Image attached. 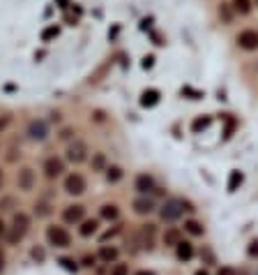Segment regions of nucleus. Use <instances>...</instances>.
<instances>
[{
  "mask_svg": "<svg viewBox=\"0 0 258 275\" xmlns=\"http://www.w3.org/2000/svg\"><path fill=\"white\" fill-rule=\"evenodd\" d=\"M111 275H129V269H127V264H115L111 269Z\"/></svg>",
  "mask_w": 258,
  "mask_h": 275,
  "instance_id": "25",
  "label": "nucleus"
},
{
  "mask_svg": "<svg viewBox=\"0 0 258 275\" xmlns=\"http://www.w3.org/2000/svg\"><path fill=\"white\" fill-rule=\"evenodd\" d=\"M97 220H83L81 222V227H79V234L83 236V238H90L93 234H97Z\"/></svg>",
  "mask_w": 258,
  "mask_h": 275,
  "instance_id": "15",
  "label": "nucleus"
},
{
  "mask_svg": "<svg viewBox=\"0 0 258 275\" xmlns=\"http://www.w3.org/2000/svg\"><path fill=\"white\" fill-rule=\"evenodd\" d=\"M60 264H62V266H65L67 271H74V273H76V271H79V266H76V262H72V259H60Z\"/></svg>",
  "mask_w": 258,
  "mask_h": 275,
  "instance_id": "26",
  "label": "nucleus"
},
{
  "mask_svg": "<svg viewBox=\"0 0 258 275\" xmlns=\"http://www.w3.org/2000/svg\"><path fill=\"white\" fill-rule=\"evenodd\" d=\"M62 171H65V164H62V160H58V157H49V160L44 162V174H47V178H58Z\"/></svg>",
  "mask_w": 258,
  "mask_h": 275,
  "instance_id": "9",
  "label": "nucleus"
},
{
  "mask_svg": "<svg viewBox=\"0 0 258 275\" xmlns=\"http://www.w3.org/2000/svg\"><path fill=\"white\" fill-rule=\"evenodd\" d=\"M185 231L192 236H203V224L196 220H189V222H185Z\"/></svg>",
  "mask_w": 258,
  "mask_h": 275,
  "instance_id": "19",
  "label": "nucleus"
},
{
  "mask_svg": "<svg viewBox=\"0 0 258 275\" xmlns=\"http://www.w3.org/2000/svg\"><path fill=\"white\" fill-rule=\"evenodd\" d=\"M9 121H12L9 116H5V118H0V130H5L7 125H9Z\"/></svg>",
  "mask_w": 258,
  "mask_h": 275,
  "instance_id": "31",
  "label": "nucleus"
},
{
  "mask_svg": "<svg viewBox=\"0 0 258 275\" xmlns=\"http://www.w3.org/2000/svg\"><path fill=\"white\" fill-rule=\"evenodd\" d=\"M102 217H104V220H115V217H118V206H115V204L102 206Z\"/></svg>",
  "mask_w": 258,
  "mask_h": 275,
  "instance_id": "20",
  "label": "nucleus"
},
{
  "mask_svg": "<svg viewBox=\"0 0 258 275\" xmlns=\"http://www.w3.org/2000/svg\"><path fill=\"white\" fill-rule=\"evenodd\" d=\"M175 255H178L180 262H189V259L194 257V245L192 243H187V241H182L178 248H175Z\"/></svg>",
  "mask_w": 258,
  "mask_h": 275,
  "instance_id": "13",
  "label": "nucleus"
},
{
  "mask_svg": "<svg viewBox=\"0 0 258 275\" xmlns=\"http://www.w3.org/2000/svg\"><path fill=\"white\" fill-rule=\"evenodd\" d=\"M256 5H258V0H256Z\"/></svg>",
  "mask_w": 258,
  "mask_h": 275,
  "instance_id": "37",
  "label": "nucleus"
},
{
  "mask_svg": "<svg viewBox=\"0 0 258 275\" xmlns=\"http://www.w3.org/2000/svg\"><path fill=\"white\" fill-rule=\"evenodd\" d=\"M238 44L245 51H256L258 49V30H242L238 35Z\"/></svg>",
  "mask_w": 258,
  "mask_h": 275,
  "instance_id": "6",
  "label": "nucleus"
},
{
  "mask_svg": "<svg viewBox=\"0 0 258 275\" xmlns=\"http://www.w3.org/2000/svg\"><path fill=\"white\" fill-rule=\"evenodd\" d=\"M49 135V125L44 121H33L30 125H28V137L35 141H44Z\"/></svg>",
  "mask_w": 258,
  "mask_h": 275,
  "instance_id": "8",
  "label": "nucleus"
},
{
  "mask_svg": "<svg viewBox=\"0 0 258 275\" xmlns=\"http://www.w3.org/2000/svg\"><path fill=\"white\" fill-rule=\"evenodd\" d=\"M136 275H155V273H153V271H139Z\"/></svg>",
  "mask_w": 258,
  "mask_h": 275,
  "instance_id": "34",
  "label": "nucleus"
},
{
  "mask_svg": "<svg viewBox=\"0 0 258 275\" xmlns=\"http://www.w3.org/2000/svg\"><path fill=\"white\" fill-rule=\"evenodd\" d=\"M157 102H159V93H157V90H146V93H143V97H141V104H143V107H155Z\"/></svg>",
  "mask_w": 258,
  "mask_h": 275,
  "instance_id": "18",
  "label": "nucleus"
},
{
  "mask_svg": "<svg viewBox=\"0 0 258 275\" xmlns=\"http://www.w3.org/2000/svg\"><path fill=\"white\" fill-rule=\"evenodd\" d=\"M83 217H86V208L79 206V204L67 206L65 210H62V220H65L67 224H79V222H83Z\"/></svg>",
  "mask_w": 258,
  "mask_h": 275,
  "instance_id": "7",
  "label": "nucleus"
},
{
  "mask_svg": "<svg viewBox=\"0 0 258 275\" xmlns=\"http://www.w3.org/2000/svg\"><path fill=\"white\" fill-rule=\"evenodd\" d=\"M0 185H2V174H0Z\"/></svg>",
  "mask_w": 258,
  "mask_h": 275,
  "instance_id": "36",
  "label": "nucleus"
},
{
  "mask_svg": "<svg viewBox=\"0 0 258 275\" xmlns=\"http://www.w3.org/2000/svg\"><path fill=\"white\" fill-rule=\"evenodd\" d=\"M93 169H104V155H97L93 160Z\"/></svg>",
  "mask_w": 258,
  "mask_h": 275,
  "instance_id": "28",
  "label": "nucleus"
},
{
  "mask_svg": "<svg viewBox=\"0 0 258 275\" xmlns=\"http://www.w3.org/2000/svg\"><path fill=\"white\" fill-rule=\"evenodd\" d=\"M35 185V171L33 169H21L19 171V188L23 190V192H28V190H33Z\"/></svg>",
  "mask_w": 258,
  "mask_h": 275,
  "instance_id": "11",
  "label": "nucleus"
},
{
  "mask_svg": "<svg viewBox=\"0 0 258 275\" xmlns=\"http://www.w3.org/2000/svg\"><path fill=\"white\" fill-rule=\"evenodd\" d=\"M33 257L37 259V262H44V252H42V250H37V248L33 250Z\"/></svg>",
  "mask_w": 258,
  "mask_h": 275,
  "instance_id": "30",
  "label": "nucleus"
},
{
  "mask_svg": "<svg viewBox=\"0 0 258 275\" xmlns=\"http://www.w3.org/2000/svg\"><path fill=\"white\" fill-rule=\"evenodd\" d=\"M242 181H245V176L240 171H231V176H228V192H235L242 185Z\"/></svg>",
  "mask_w": 258,
  "mask_h": 275,
  "instance_id": "17",
  "label": "nucleus"
},
{
  "mask_svg": "<svg viewBox=\"0 0 258 275\" xmlns=\"http://www.w3.org/2000/svg\"><path fill=\"white\" fill-rule=\"evenodd\" d=\"M35 213H37V215H49L47 204H40V206H35Z\"/></svg>",
  "mask_w": 258,
  "mask_h": 275,
  "instance_id": "29",
  "label": "nucleus"
},
{
  "mask_svg": "<svg viewBox=\"0 0 258 275\" xmlns=\"http://www.w3.org/2000/svg\"><path fill=\"white\" fill-rule=\"evenodd\" d=\"M164 243L166 245H171V248H178L180 243H182V238H180V229L175 227H168L164 231Z\"/></svg>",
  "mask_w": 258,
  "mask_h": 275,
  "instance_id": "14",
  "label": "nucleus"
},
{
  "mask_svg": "<svg viewBox=\"0 0 258 275\" xmlns=\"http://www.w3.org/2000/svg\"><path fill=\"white\" fill-rule=\"evenodd\" d=\"M55 35H58V28H47V30L42 33V37H44V40H51V37H55Z\"/></svg>",
  "mask_w": 258,
  "mask_h": 275,
  "instance_id": "27",
  "label": "nucleus"
},
{
  "mask_svg": "<svg viewBox=\"0 0 258 275\" xmlns=\"http://www.w3.org/2000/svg\"><path fill=\"white\" fill-rule=\"evenodd\" d=\"M65 192L72 197H79L86 192V178L81 174H69L65 178Z\"/></svg>",
  "mask_w": 258,
  "mask_h": 275,
  "instance_id": "4",
  "label": "nucleus"
},
{
  "mask_svg": "<svg viewBox=\"0 0 258 275\" xmlns=\"http://www.w3.org/2000/svg\"><path fill=\"white\" fill-rule=\"evenodd\" d=\"M194 275H207V271H196Z\"/></svg>",
  "mask_w": 258,
  "mask_h": 275,
  "instance_id": "35",
  "label": "nucleus"
},
{
  "mask_svg": "<svg viewBox=\"0 0 258 275\" xmlns=\"http://www.w3.org/2000/svg\"><path fill=\"white\" fill-rule=\"evenodd\" d=\"M122 178V169L120 167H108L106 169V181L108 183H118Z\"/></svg>",
  "mask_w": 258,
  "mask_h": 275,
  "instance_id": "21",
  "label": "nucleus"
},
{
  "mask_svg": "<svg viewBox=\"0 0 258 275\" xmlns=\"http://www.w3.org/2000/svg\"><path fill=\"white\" fill-rule=\"evenodd\" d=\"M2 271H5V255L0 252V273H2Z\"/></svg>",
  "mask_w": 258,
  "mask_h": 275,
  "instance_id": "33",
  "label": "nucleus"
},
{
  "mask_svg": "<svg viewBox=\"0 0 258 275\" xmlns=\"http://www.w3.org/2000/svg\"><path fill=\"white\" fill-rule=\"evenodd\" d=\"M136 190H139L141 195H148V192H153V190H155L153 176H148V174L136 176Z\"/></svg>",
  "mask_w": 258,
  "mask_h": 275,
  "instance_id": "12",
  "label": "nucleus"
},
{
  "mask_svg": "<svg viewBox=\"0 0 258 275\" xmlns=\"http://www.w3.org/2000/svg\"><path fill=\"white\" fill-rule=\"evenodd\" d=\"M132 208L136 215H150L155 210V202L148 199V197H141V199H136V202L132 204Z\"/></svg>",
  "mask_w": 258,
  "mask_h": 275,
  "instance_id": "10",
  "label": "nucleus"
},
{
  "mask_svg": "<svg viewBox=\"0 0 258 275\" xmlns=\"http://www.w3.org/2000/svg\"><path fill=\"white\" fill-rule=\"evenodd\" d=\"M210 125V118H199V121H194V132H201V130H206Z\"/></svg>",
  "mask_w": 258,
  "mask_h": 275,
  "instance_id": "24",
  "label": "nucleus"
},
{
  "mask_svg": "<svg viewBox=\"0 0 258 275\" xmlns=\"http://www.w3.org/2000/svg\"><path fill=\"white\" fill-rule=\"evenodd\" d=\"M88 157V146L83 141H74L67 146V160L74 162V164H81V162Z\"/></svg>",
  "mask_w": 258,
  "mask_h": 275,
  "instance_id": "5",
  "label": "nucleus"
},
{
  "mask_svg": "<svg viewBox=\"0 0 258 275\" xmlns=\"http://www.w3.org/2000/svg\"><path fill=\"white\" fill-rule=\"evenodd\" d=\"M100 259H102V262H106V264L115 262V259H118V250H115V248H108V245H104V248L100 250Z\"/></svg>",
  "mask_w": 258,
  "mask_h": 275,
  "instance_id": "16",
  "label": "nucleus"
},
{
  "mask_svg": "<svg viewBox=\"0 0 258 275\" xmlns=\"http://www.w3.org/2000/svg\"><path fill=\"white\" fill-rule=\"evenodd\" d=\"M219 16L224 19V23H231V21H233L231 5H226V2H221V7H219Z\"/></svg>",
  "mask_w": 258,
  "mask_h": 275,
  "instance_id": "23",
  "label": "nucleus"
},
{
  "mask_svg": "<svg viewBox=\"0 0 258 275\" xmlns=\"http://www.w3.org/2000/svg\"><path fill=\"white\" fill-rule=\"evenodd\" d=\"M233 7H235V12H240V14H249L252 2H249V0H233Z\"/></svg>",
  "mask_w": 258,
  "mask_h": 275,
  "instance_id": "22",
  "label": "nucleus"
},
{
  "mask_svg": "<svg viewBox=\"0 0 258 275\" xmlns=\"http://www.w3.org/2000/svg\"><path fill=\"white\" fill-rule=\"evenodd\" d=\"M28 231H30V217L26 213H16L12 220V227L7 229V241L12 243V245H16L19 241L26 238Z\"/></svg>",
  "mask_w": 258,
  "mask_h": 275,
  "instance_id": "1",
  "label": "nucleus"
},
{
  "mask_svg": "<svg viewBox=\"0 0 258 275\" xmlns=\"http://www.w3.org/2000/svg\"><path fill=\"white\" fill-rule=\"evenodd\" d=\"M5 234H7V227H5V222L0 220V238H2V236H5Z\"/></svg>",
  "mask_w": 258,
  "mask_h": 275,
  "instance_id": "32",
  "label": "nucleus"
},
{
  "mask_svg": "<svg viewBox=\"0 0 258 275\" xmlns=\"http://www.w3.org/2000/svg\"><path fill=\"white\" fill-rule=\"evenodd\" d=\"M47 241H49V245H53V248H69V245H72V236L67 234L65 227L51 224V227L47 229Z\"/></svg>",
  "mask_w": 258,
  "mask_h": 275,
  "instance_id": "2",
  "label": "nucleus"
},
{
  "mask_svg": "<svg viewBox=\"0 0 258 275\" xmlns=\"http://www.w3.org/2000/svg\"><path fill=\"white\" fill-rule=\"evenodd\" d=\"M182 210H185V202H180V199H168V202L161 206L159 215H161L164 222H175L180 215H182Z\"/></svg>",
  "mask_w": 258,
  "mask_h": 275,
  "instance_id": "3",
  "label": "nucleus"
}]
</instances>
